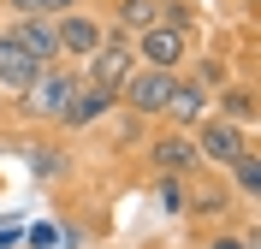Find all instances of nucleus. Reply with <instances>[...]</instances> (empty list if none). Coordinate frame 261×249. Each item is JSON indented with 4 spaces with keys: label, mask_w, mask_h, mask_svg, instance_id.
<instances>
[{
    "label": "nucleus",
    "mask_w": 261,
    "mask_h": 249,
    "mask_svg": "<svg viewBox=\"0 0 261 249\" xmlns=\"http://www.w3.org/2000/svg\"><path fill=\"white\" fill-rule=\"evenodd\" d=\"M77 83H83V66L54 60L24 95H6V119H12V125H30V131H54L60 113H65V101L77 95Z\"/></svg>",
    "instance_id": "nucleus-1"
},
{
    "label": "nucleus",
    "mask_w": 261,
    "mask_h": 249,
    "mask_svg": "<svg viewBox=\"0 0 261 249\" xmlns=\"http://www.w3.org/2000/svg\"><path fill=\"white\" fill-rule=\"evenodd\" d=\"M143 166H148V172H172V178H196V172H208L202 154H196V136H190V131H172V125H148V136H143Z\"/></svg>",
    "instance_id": "nucleus-2"
},
{
    "label": "nucleus",
    "mask_w": 261,
    "mask_h": 249,
    "mask_svg": "<svg viewBox=\"0 0 261 249\" xmlns=\"http://www.w3.org/2000/svg\"><path fill=\"white\" fill-rule=\"evenodd\" d=\"M107 18H101V6L95 0H83V6H71V12H60L54 18V42H60V60H71V66H83L89 53L107 42Z\"/></svg>",
    "instance_id": "nucleus-3"
},
{
    "label": "nucleus",
    "mask_w": 261,
    "mask_h": 249,
    "mask_svg": "<svg viewBox=\"0 0 261 249\" xmlns=\"http://www.w3.org/2000/svg\"><path fill=\"white\" fill-rule=\"evenodd\" d=\"M172 83H178V71L137 66L125 83H119V113L143 119V125H161V113H166V95H172Z\"/></svg>",
    "instance_id": "nucleus-4"
},
{
    "label": "nucleus",
    "mask_w": 261,
    "mask_h": 249,
    "mask_svg": "<svg viewBox=\"0 0 261 249\" xmlns=\"http://www.w3.org/2000/svg\"><path fill=\"white\" fill-rule=\"evenodd\" d=\"M190 136H196V154H202V166H208V172H226V166L238 160L249 143H255V125H231V119L208 113Z\"/></svg>",
    "instance_id": "nucleus-5"
},
{
    "label": "nucleus",
    "mask_w": 261,
    "mask_h": 249,
    "mask_svg": "<svg viewBox=\"0 0 261 249\" xmlns=\"http://www.w3.org/2000/svg\"><path fill=\"white\" fill-rule=\"evenodd\" d=\"M113 113H119V89H101V83H77V95L65 101V113H60V125H54V131L71 143V136L101 131V125H107Z\"/></svg>",
    "instance_id": "nucleus-6"
},
{
    "label": "nucleus",
    "mask_w": 261,
    "mask_h": 249,
    "mask_svg": "<svg viewBox=\"0 0 261 249\" xmlns=\"http://www.w3.org/2000/svg\"><path fill=\"white\" fill-rule=\"evenodd\" d=\"M137 66H161V71H184V60L196 53V36L172 30V24H148L143 36H130Z\"/></svg>",
    "instance_id": "nucleus-7"
},
{
    "label": "nucleus",
    "mask_w": 261,
    "mask_h": 249,
    "mask_svg": "<svg viewBox=\"0 0 261 249\" xmlns=\"http://www.w3.org/2000/svg\"><path fill=\"white\" fill-rule=\"evenodd\" d=\"M244 208V202L231 196V184L220 178V172H196L190 178V208H184V219H196V226H220V219H231Z\"/></svg>",
    "instance_id": "nucleus-8"
},
{
    "label": "nucleus",
    "mask_w": 261,
    "mask_h": 249,
    "mask_svg": "<svg viewBox=\"0 0 261 249\" xmlns=\"http://www.w3.org/2000/svg\"><path fill=\"white\" fill-rule=\"evenodd\" d=\"M130 71H137V48H130V36H107V42L83 60V83H101V89H119Z\"/></svg>",
    "instance_id": "nucleus-9"
},
{
    "label": "nucleus",
    "mask_w": 261,
    "mask_h": 249,
    "mask_svg": "<svg viewBox=\"0 0 261 249\" xmlns=\"http://www.w3.org/2000/svg\"><path fill=\"white\" fill-rule=\"evenodd\" d=\"M208 107H214V95L202 89V83H190V77L178 71L172 95H166V113H161V125H172V131H196V125L208 119Z\"/></svg>",
    "instance_id": "nucleus-10"
},
{
    "label": "nucleus",
    "mask_w": 261,
    "mask_h": 249,
    "mask_svg": "<svg viewBox=\"0 0 261 249\" xmlns=\"http://www.w3.org/2000/svg\"><path fill=\"white\" fill-rule=\"evenodd\" d=\"M208 113L231 119V125H255V119H261V89H255V77H231V83H220Z\"/></svg>",
    "instance_id": "nucleus-11"
},
{
    "label": "nucleus",
    "mask_w": 261,
    "mask_h": 249,
    "mask_svg": "<svg viewBox=\"0 0 261 249\" xmlns=\"http://www.w3.org/2000/svg\"><path fill=\"white\" fill-rule=\"evenodd\" d=\"M196 249H261L255 243V208H238L220 226H196Z\"/></svg>",
    "instance_id": "nucleus-12"
},
{
    "label": "nucleus",
    "mask_w": 261,
    "mask_h": 249,
    "mask_svg": "<svg viewBox=\"0 0 261 249\" xmlns=\"http://www.w3.org/2000/svg\"><path fill=\"white\" fill-rule=\"evenodd\" d=\"M42 71H48L42 60H30V53L12 42V36L0 30V95H24V89H30Z\"/></svg>",
    "instance_id": "nucleus-13"
},
{
    "label": "nucleus",
    "mask_w": 261,
    "mask_h": 249,
    "mask_svg": "<svg viewBox=\"0 0 261 249\" xmlns=\"http://www.w3.org/2000/svg\"><path fill=\"white\" fill-rule=\"evenodd\" d=\"M0 30L12 36L18 48L30 53V60H42V66H54V60H60V42H54V18H6Z\"/></svg>",
    "instance_id": "nucleus-14"
},
{
    "label": "nucleus",
    "mask_w": 261,
    "mask_h": 249,
    "mask_svg": "<svg viewBox=\"0 0 261 249\" xmlns=\"http://www.w3.org/2000/svg\"><path fill=\"white\" fill-rule=\"evenodd\" d=\"M113 36H143L148 24H161V0H95Z\"/></svg>",
    "instance_id": "nucleus-15"
},
{
    "label": "nucleus",
    "mask_w": 261,
    "mask_h": 249,
    "mask_svg": "<svg viewBox=\"0 0 261 249\" xmlns=\"http://www.w3.org/2000/svg\"><path fill=\"white\" fill-rule=\"evenodd\" d=\"M220 178L231 184V196L244 202V208H255V202H261V143H249V149L238 154V160H231Z\"/></svg>",
    "instance_id": "nucleus-16"
},
{
    "label": "nucleus",
    "mask_w": 261,
    "mask_h": 249,
    "mask_svg": "<svg viewBox=\"0 0 261 249\" xmlns=\"http://www.w3.org/2000/svg\"><path fill=\"white\" fill-rule=\"evenodd\" d=\"M54 143H30L24 149V160H30V178L36 184H60L65 172H71V154H65V136L60 131H48Z\"/></svg>",
    "instance_id": "nucleus-17"
},
{
    "label": "nucleus",
    "mask_w": 261,
    "mask_h": 249,
    "mask_svg": "<svg viewBox=\"0 0 261 249\" xmlns=\"http://www.w3.org/2000/svg\"><path fill=\"white\" fill-rule=\"evenodd\" d=\"M184 77H190V83H202V89H208V95H214L220 83H231V77H238V66H231V60H226V48H208V53L196 48L190 60H184Z\"/></svg>",
    "instance_id": "nucleus-18"
},
{
    "label": "nucleus",
    "mask_w": 261,
    "mask_h": 249,
    "mask_svg": "<svg viewBox=\"0 0 261 249\" xmlns=\"http://www.w3.org/2000/svg\"><path fill=\"white\" fill-rule=\"evenodd\" d=\"M148 196H154V208H161L166 219H184V208H190V178H172V172H148Z\"/></svg>",
    "instance_id": "nucleus-19"
},
{
    "label": "nucleus",
    "mask_w": 261,
    "mask_h": 249,
    "mask_svg": "<svg viewBox=\"0 0 261 249\" xmlns=\"http://www.w3.org/2000/svg\"><path fill=\"white\" fill-rule=\"evenodd\" d=\"M161 24H172L184 36H202L208 30V6L202 0H161Z\"/></svg>",
    "instance_id": "nucleus-20"
},
{
    "label": "nucleus",
    "mask_w": 261,
    "mask_h": 249,
    "mask_svg": "<svg viewBox=\"0 0 261 249\" xmlns=\"http://www.w3.org/2000/svg\"><path fill=\"white\" fill-rule=\"evenodd\" d=\"M71 6H83V0H0L6 18H60V12H71Z\"/></svg>",
    "instance_id": "nucleus-21"
},
{
    "label": "nucleus",
    "mask_w": 261,
    "mask_h": 249,
    "mask_svg": "<svg viewBox=\"0 0 261 249\" xmlns=\"http://www.w3.org/2000/svg\"><path fill=\"white\" fill-rule=\"evenodd\" d=\"M24 249H60V226H54V219L24 226Z\"/></svg>",
    "instance_id": "nucleus-22"
},
{
    "label": "nucleus",
    "mask_w": 261,
    "mask_h": 249,
    "mask_svg": "<svg viewBox=\"0 0 261 249\" xmlns=\"http://www.w3.org/2000/svg\"><path fill=\"white\" fill-rule=\"evenodd\" d=\"M24 243V219H6V226H0V249H18Z\"/></svg>",
    "instance_id": "nucleus-23"
},
{
    "label": "nucleus",
    "mask_w": 261,
    "mask_h": 249,
    "mask_svg": "<svg viewBox=\"0 0 261 249\" xmlns=\"http://www.w3.org/2000/svg\"><path fill=\"white\" fill-rule=\"evenodd\" d=\"M148 249H184V243H148Z\"/></svg>",
    "instance_id": "nucleus-24"
},
{
    "label": "nucleus",
    "mask_w": 261,
    "mask_h": 249,
    "mask_svg": "<svg viewBox=\"0 0 261 249\" xmlns=\"http://www.w3.org/2000/svg\"><path fill=\"white\" fill-rule=\"evenodd\" d=\"M18 249H24V243H18Z\"/></svg>",
    "instance_id": "nucleus-25"
}]
</instances>
